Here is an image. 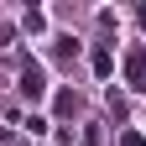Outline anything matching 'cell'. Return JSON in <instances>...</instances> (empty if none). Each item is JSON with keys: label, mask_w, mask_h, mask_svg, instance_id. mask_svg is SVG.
<instances>
[{"label": "cell", "mask_w": 146, "mask_h": 146, "mask_svg": "<svg viewBox=\"0 0 146 146\" xmlns=\"http://www.w3.org/2000/svg\"><path fill=\"white\" fill-rule=\"evenodd\" d=\"M120 146H146V136H136V131H125V136H120Z\"/></svg>", "instance_id": "cell-4"}, {"label": "cell", "mask_w": 146, "mask_h": 146, "mask_svg": "<svg viewBox=\"0 0 146 146\" xmlns=\"http://www.w3.org/2000/svg\"><path fill=\"white\" fill-rule=\"evenodd\" d=\"M21 94H26V99H42V94H47V73L36 68V63L21 68Z\"/></svg>", "instance_id": "cell-1"}, {"label": "cell", "mask_w": 146, "mask_h": 146, "mask_svg": "<svg viewBox=\"0 0 146 146\" xmlns=\"http://www.w3.org/2000/svg\"><path fill=\"white\" fill-rule=\"evenodd\" d=\"M110 68H115V58L99 47V52H94V73H99V78H110Z\"/></svg>", "instance_id": "cell-3"}, {"label": "cell", "mask_w": 146, "mask_h": 146, "mask_svg": "<svg viewBox=\"0 0 146 146\" xmlns=\"http://www.w3.org/2000/svg\"><path fill=\"white\" fill-rule=\"evenodd\" d=\"M58 115H78V94L63 89V94H58Z\"/></svg>", "instance_id": "cell-2"}]
</instances>
